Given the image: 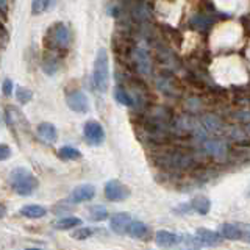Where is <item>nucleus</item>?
I'll return each mask as SVG.
<instances>
[{"instance_id": "393cba45", "label": "nucleus", "mask_w": 250, "mask_h": 250, "mask_svg": "<svg viewBox=\"0 0 250 250\" xmlns=\"http://www.w3.org/2000/svg\"><path fill=\"white\" fill-rule=\"evenodd\" d=\"M207 148L216 155H221V152H224V146L221 143H207Z\"/></svg>"}, {"instance_id": "a211bd4d", "label": "nucleus", "mask_w": 250, "mask_h": 250, "mask_svg": "<svg viewBox=\"0 0 250 250\" xmlns=\"http://www.w3.org/2000/svg\"><path fill=\"white\" fill-rule=\"evenodd\" d=\"M58 156H60L61 161H72V160L80 158L82 153L78 148H75L72 146H66V147H61L58 150Z\"/></svg>"}, {"instance_id": "c85d7f7f", "label": "nucleus", "mask_w": 250, "mask_h": 250, "mask_svg": "<svg viewBox=\"0 0 250 250\" xmlns=\"http://www.w3.org/2000/svg\"><path fill=\"white\" fill-rule=\"evenodd\" d=\"M6 39H8V35H6V31L3 28V25L0 23V45H3L6 42Z\"/></svg>"}, {"instance_id": "1a4fd4ad", "label": "nucleus", "mask_w": 250, "mask_h": 250, "mask_svg": "<svg viewBox=\"0 0 250 250\" xmlns=\"http://www.w3.org/2000/svg\"><path fill=\"white\" fill-rule=\"evenodd\" d=\"M38 136L41 138L44 143H55V141L58 139V131H57V127H55L53 124L50 122H41L38 125Z\"/></svg>"}, {"instance_id": "5701e85b", "label": "nucleus", "mask_w": 250, "mask_h": 250, "mask_svg": "<svg viewBox=\"0 0 250 250\" xmlns=\"http://www.w3.org/2000/svg\"><path fill=\"white\" fill-rule=\"evenodd\" d=\"M92 230L88 229V227H77V230L72 231V238L77 239V241H84V239H88L89 236H92Z\"/></svg>"}, {"instance_id": "aec40b11", "label": "nucleus", "mask_w": 250, "mask_h": 250, "mask_svg": "<svg viewBox=\"0 0 250 250\" xmlns=\"http://www.w3.org/2000/svg\"><path fill=\"white\" fill-rule=\"evenodd\" d=\"M41 67H42V70H44L47 75H53V74L58 72L60 61L55 58V57H45L44 61H42V64H41Z\"/></svg>"}, {"instance_id": "4be33fe9", "label": "nucleus", "mask_w": 250, "mask_h": 250, "mask_svg": "<svg viewBox=\"0 0 250 250\" xmlns=\"http://www.w3.org/2000/svg\"><path fill=\"white\" fill-rule=\"evenodd\" d=\"M114 99H116V102H119V104L124 106H133V99L124 88H117L114 91Z\"/></svg>"}, {"instance_id": "f3484780", "label": "nucleus", "mask_w": 250, "mask_h": 250, "mask_svg": "<svg viewBox=\"0 0 250 250\" xmlns=\"http://www.w3.org/2000/svg\"><path fill=\"white\" fill-rule=\"evenodd\" d=\"M21 214L28 219H39L47 214V208L41 205H25L21 208Z\"/></svg>"}, {"instance_id": "bb28decb", "label": "nucleus", "mask_w": 250, "mask_h": 250, "mask_svg": "<svg viewBox=\"0 0 250 250\" xmlns=\"http://www.w3.org/2000/svg\"><path fill=\"white\" fill-rule=\"evenodd\" d=\"M13 82L10 80V78H5L3 83H2V92L5 94V96H11L13 92Z\"/></svg>"}, {"instance_id": "6ab92c4d", "label": "nucleus", "mask_w": 250, "mask_h": 250, "mask_svg": "<svg viewBox=\"0 0 250 250\" xmlns=\"http://www.w3.org/2000/svg\"><path fill=\"white\" fill-rule=\"evenodd\" d=\"M89 219L94 222H102L108 219V209L102 205H94L89 208Z\"/></svg>"}, {"instance_id": "7c9ffc66", "label": "nucleus", "mask_w": 250, "mask_h": 250, "mask_svg": "<svg viewBox=\"0 0 250 250\" xmlns=\"http://www.w3.org/2000/svg\"><path fill=\"white\" fill-rule=\"evenodd\" d=\"M5 214H6V208H5V205H2V203H0V219H2Z\"/></svg>"}, {"instance_id": "0eeeda50", "label": "nucleus", "mask_w": 250, "mask_h": 250, "mask_svg": "<svg viewBox=\"0 0 250 250\" xmlns=\"http://www.w3.org/2000/svg\"><path fill=\"white\" fill-rule=\"evenodd\" d=\"M50 31H52V35H53L55 45L66 49V47L70 44V31H69L66 23H57L55 27H52Z\"/></svg>"}, {"instance_id": "f8f14e48", "label": "nucleus", "mask_w": 250, "mask_h": 250, "mask_svg": "<svg viewBox=\"0 0 250 250\" xmlns=\"http://www.w3.org/2000/svg\"><path fill=\"white\" fill-rule=\"evenodd\" d=\"M197 234V239L202 244H208V246H216L221 242V233H216V231H211V230H207V229H199L195 231Z\"/></svg>"}, {"instance_id": "ddd939ff", "label": "nucleus", "mask_w": 250, "mask_h": 250, "mask_svg": "<svg viewBox=\"0 0 250 250\" xmlns=\"http://www.w3.org/2000/svg\"><path fill=\"white\" fill-rule=\"evenodd\" d=\"M191 208L200 216H207L211 209V202L207 195H195L191 202Z\"/></svg>"}, {"instance_id": "f03ea898", "label": "nucleus", "mask_w": 250, "mask_h": 250, "mask_svg": "<svg viewBox=\"0 0 250 250\" xmlns=\"http://www.w3.org/2000/svg\"><path fill=\"white\" fill-rule=\"evenodd\" d=\"M109 84V58L105 49H100L94 60L92 69V86L99 92H106Z\"/></svg>"}, {"instance_id": "dca6fc26", "label": "nucleus", "mask_w": 250, "mask_h": 250, "mask_svg": "<svg viewBox=\"0 0 250 250\" xmlns=\"http://www.w3.org/2000/svg\"><path fill=\"white\" fill-rule=\"evenodd\" d=\"M83 224V221L80 217H75V216H66V217H61L55 222V229L57 230H70V229H77Z\"/></svg>"}, {"instance_id": "39448f33", "label": "nucleus", "mask_w": 250, "mask_h": 250, "mask_svg": "<svg viewBox=\"0 0 250 250\" xmlns=\"http://www.w3.org/2000/svg\"><path fill=\"white\" fill-rule=\"evenodd\" d=\"M66 104L75 113H88L89 109V99L83 91H74L67 94Z\"/></svg>"}, {"instance_id": "412c9836", "label": "nucleus", "mask_w": 250, "mask_h": 250, "mask_svg": "<svg viewBox=\"0 0 250 250\" xmlns=\"http://www.w3.org/2000/svg\"><path fill=\"white\" fill-rule=\"evenodd\" d=\"M31 99H33V92H31V89L23 88V86H18V88H16V100H18L21 105L28 104Z\"/></svg>"}, {"instance_id": "f257e3e1", "label": "nucleus", "mask_w": 250, "mask_h": 250, "mask_svg": "<svg viewBox=\"0 0 250 250\" xmlns=\"http://www.w3.org/2000/svg\"><path fill=\"white\" fill-rule=\"evenodd\" d=\"M10 183L13 189L19 195H23V197L31 195L38 189V178L33 175V172L25 167L13 169L10 175Z\"/></svg>"}, {"instance_id": "7ed1b4c3", "label": "nucleus", "mask_w": 250, "mask_h": 250, "mask_svg": "<svg viewBox=\"0 0 250 250\" xmlns=\"http://www.w3.org/2000/svg\"><path fill=\"white\" fill-rule=\"evenodd\" d=\"M105 197L109 202H122L130 197V189L119 180H109L105 185Z\"/></svg>"}, {"instance_id": "cd10ccee", "label": "nucleus", "mask_w": 250, "mask_h": 250, "mask_svg": "<svg viewBox=\"0 0 250 250\" xmlns=\"http://www.w3.org/2000/svg\"><path fill=\"white\" fill-rule=\"evenodd\" d=\"M241 229H242V239L250 242V224H246V225L241 224Z\"/></svg>"}, {"instance_id": "9d476101", "label": "nucleus", "mask_w": 250, "mask_h": 250, "mask_svg": "<svg viewBox=\"0 0 250 250\" xmlns=\"http://www.w3.org/2000/svg\"><path fill=\"white\" fill-rule=\"evenodd\" d=\"M219 233L221 236L225 239H230V241H239L242 239V229H241V224H229L225 222L219 227Z\"/></svg>"}, {"instance_id": "c756f323", "label": "nucleus", "mask_w": 250, "mask_h": 250, "mask_svg": "<svg viewBox=\"0 0 250 250\" xmlns=\"http://www.w3.org/2000/svg\"><path fill=\"white\" fill-rule=\"evenodd\" d=\"M8 10V0H0V11Z\"/></svg>"}, {"instance_id": "20e7f679", "label": "nucleus", "mask_w": 250, "mask_h": 250, "mask_svg": "<svg viewBox=\"0 0 250 250\" xmlns=\"http://www.w3.org/2000/svg\"><path fill=\"white\" fill-rule=\"evenodd\" d=\"M83 135L88 141V144L91 146H100L104 144L105 141V131L104 127L100 125V122L97 121H88L84 124V128H83Z\"/></svg>"}, {"instance_id": "9b49d317", "label": "nucleus", "mask_w": 250, "mask_h": 250, "mask_svg": "<svg viewBox=\"0 0 250 250\" xmlns=\"http://www.w3.org/2000/svg\"><path fill=\"white\" fill-rule=\"evenodd\" d=\"M183 241L182 236H178L175 233H170L167 230H160L156 231V244L161 247H174Z\"/></svg>"}, {"instance_id": "b1692460", "label": "nucleus", "mask_w": 250, "mask_h": 250, "mask_svg": "<svg viewBox=\"0 0 250 250\" xmlns=\"http://www.w3.org/2000/svg\"><path fill=\"white\" fill-rule=\"evenodd\" d=\"M52 0H33L31 2V13L33 14H41L49 8Z\"/></svg>"}, {"instance_id": "423d86ee", "label": "nucleus", "mask_w": 250, "mask_h": 250, "mask_svg": "<svg viewBox=\"0 0 250 250\" xmlns=\"http://www.w3.org/2000/svg\"><path fill=\"white\" fill-rule=\"evenodd\" d=\"M130 222H131V216L128 213H116L109 219V229L116 234H125Z\"/></svg>"}, {"instance_id": "a878e982", "label": "nucleus", "mask_w": 250, "mask_h": 250, "mask_svg": "<svg viewBox=\"0 0 250 250\" xmlns=\"http://www.w3.org/2000/svg\"><path fill=\"white\" fill-rule=\"evenodd\" d=\"M11 156V148L6 144H0V161H5Z\"/></svg>"}, {"instance_id": "2eb2a0df", "label": "nucleus", "mask_w": 250, "mask_h": 250, "mask_svg": "<svg viewBox=\"0 0 250 250\" xmlns=\"http://www.w3.org/2000/svg\"><path fill=\"white\" fill-rule=\"evenodd\" d=\"M127 233L130 234L131 238L141 239V238H146L148 234V227L144 222H141V221H131L128 224Z\"/></svg>"}, {"instance_id": "4468645a", "label": "nucleus", "mask_w": 250, "mask_h": 250, "mask_svg": "<svg viewBox=\"0 0 250 250\" xmlns=\"http://www.w3.org/2000/svg\"><path fill=\"white\" fill-rule=\"evenodd\" d=\"M135 61L138 64V69L141 70V74H150L152 62H150V58H148V55H147L146 50L138 49L135 52Z\"/></svg>"}, {"instance_id": "6e6552de", "label": "nucleus", "mask_w": 250, "mask_h": 250, "mask_svg": "<svg viewBox=\"0 0 250 250\" xmlns=\"http://www.w3.org/2000/svg\"><path fill=\"white\" fill-rule=\"evenodd\" d=\"M94 195H96V188L92 185H80L74 189L72 195H70V200L74 203L89 202L94 199Z\"/></svg>"}]
</instances>
